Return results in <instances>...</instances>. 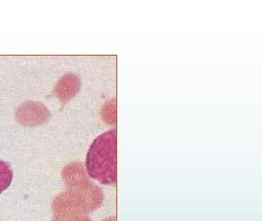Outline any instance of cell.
<instances>
[{
    "mask_svg": "<svg viewBox=\"0 0 262 221\" xmlns=\"http://www.w3.org/2000/svg\"><path fill=\"white\" fill-rule=\"evenodd\" d=\"M117 135L113 129L99 135L90 146L86 157V170L89 175L101 184H117Z\"/></svg>",
    "mask_w": 262,
    "mask_h": 221,
    "instance_id": "6da1fadb",
    "label": "cell"
},
{
    "mask_svg": "<svg viewBox=\"0 0 262 221\" xmlns=\"http://www.w3.org/2000/svg\"><path fill=\"white\" fill-rule=\"evenodd\" d=\"M13 172L10 164L0 160V194L10 186Z\"/></svg>",
    "mask_w": 262,
    "mask_h": 221,
    "instance_id": "7a4b0ae2",
    "label": "cell"
},
{
    "mask_svg": "<svg viewBox=\"0 0 262 221\" xmlns=\"http://www.w3.org/2000/svg\"><path fill=\"white\" fill-rule=\"evenodd\" d=\"M103 221H117L116 220V217H112V218H109V219H105Z\"/></svg>",
    "mask_w": 262,
    "mask_h": 221,
    "instance_id": "3957f363",
    "label": "cell"
}]
</instances>
